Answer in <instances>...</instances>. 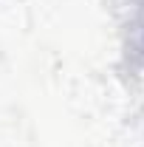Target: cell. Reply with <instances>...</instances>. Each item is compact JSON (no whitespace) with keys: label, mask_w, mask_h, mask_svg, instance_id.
I'll return each instance as SVG.
<instances>
[]
</instances>
